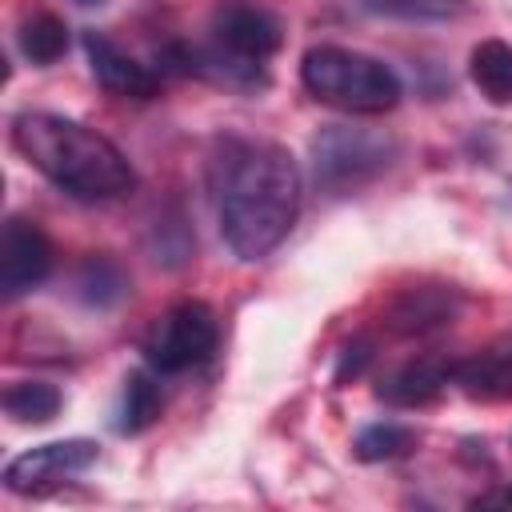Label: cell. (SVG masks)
Listing matches in <instances>:
<instances>
[{
	"mask_svg": "<svg viewBox=\"0 0 512 512\" xmlns=\"http://www.w3.org/2000/svg\"><path fill=\"white\" fill-rule=\"evenodd\" d=\"M412 448H416V432H412V428H404V424H396V420L368 424V428L356 436V444H352L356 460H364V464L400 460V456H408Z\"/></svg>",
	"mask_w": 512,
	"mask_h": 512,
	"instance_id": "cell-17",
	"label": "cell"
},
{
	"mask_svg": "<svg viewBox=\"0 0 512 512\" xmlns=\"http://www.w3.org/2000/svg\"><path fill=\"white\" fill-rule=\"evenodd\" d=\"M300 84L320 104H332V108L352 112V116L392 112L404 96L400 76L384 60L356 52V48H340V44L308 48L300 60Z\"/></svg>",
	"mask_w": 512,
	"mask_h": 512,
	"instance_id": "cell-3",
	"label": "cell"
},
{
	"mask_svg": "<svg viewBox=\"0 0 512 512\" xmlns=\"http://www.w3.org/2000/svg\"><path fill=\"white\" fill-rule=\"evenodd\" d=\"M452 384L472 400H512V336L452 360Z\"/></svg>",
	"mask_w": 512,
	"mask_h": 512,
	"instance_id": "cell-11",
	"label": "cell"
},
{
	"mask_svg": "<svg viewBox=\"0 0 512 512\" xmlns=\"http://www.w3.org/2000/svg\"><path fill=\"white\" fill-rule=\"evenodd\" d=\"M160 412H164V392H160L156 376L144 372V368L128 372V376H124V388H120V404H116L112 428H116L120 436H136V432L152 428Z\"/></svg>",
	"mask_w": 512,
	"mask_h": 512,
	"instance_id": "cell-12",
	"label": "cell"
},
{
	"mask_svg": "<svg viewBox=\"0 0 512 512\" xmlns=\"http://www.w3.org/2000/svg\"><path fill=\"white\" fill-rule=\"evenodd\" d=\"M460 312V296L456 288L444 284H420V288H404L392 308H388V328L400 336H424L436 328H448Z\"/></svg>",
	"mask_w": 512,
	"mask_h": 512,
	"instance_id": "cell-9",
	"label": "cell"
},
{
	"mask_svg": "<svg viewBox=\"0 0 512 512\" xmlns=\"http://www.w3.org/2000/svg\"><path fill=\"white\" fill-rule=\"evenodd\" d=\"M400 156V144L380 128L360 124H324L312 136V172L320 188L328 192H352L376 180L392 160Z\"/></svg>",
	"mask_w": 512,
	"mask_h": 512,
	"instance_id": "cell-4",
	"label": "cell"
},
{
	"mask_svg": "<svg viewBox=\"0 0 512 512\" xmlns=\"http://www.w3.org/2000/svg\"><path fill=\"white\" fill-rule=\"evenodd\" d=\"M220 340L216 316L204 300H180L168 312L156 316L144 340V356L156 372H188L204 360H212Z\"/></svg>",
	"mask_w": 512,
	"mask_h": 512,
	"instance_id": "cell-5",
	"label": "cell"
},
{
	"mask_svg": "<svg viewBox=\"0 0 512 512\" xmlns=\"http://www.w3.org/2000/svg\"><path fill=\"white\" fill-rule=\"evenodd\" d=\"M76 4H104V0H76Z\"/></svg>",
	"mask_w": 512,
	"mask_h": 512,
	"instance_id": "cell-20",
	"label": "cell"
},
{
	"mask_svg": "<svg viewBox=\"0 0 512 512\" xmlns=\"http://www.w3.org/2000/svg\"><path fill=\"white\" fill-rule=\"evenodd\" d=\"M16 44H20L24 60H32L36 68L56 64L68 52V24L56 12H28L16 28Z\"/></svg>",
	"mask_w": 512,
	"mask_h": 512,
	"instance_id": "cell-14",
	"label": "cell"
},
{
	"mask_svg": "<svg viewBox=\"0 0 512 512\" xmlns=\"http://www.w3.org/2000/svg\"><path fill=\"white\" fill-rule=\"evenodd\" d=\"M0 404H4V412H8L16 424H48V420H56L64 396H60V388L48 384V380H16V384L4 388Z\"/></svg>",
	"mask_w": 512,
	"mask_h": 512,
	"instance_id": "cell-15",
	"label": "cell"
},
{
	"mask_svg": "<svg viewBox=\"0 0 512 512\" xmlns=\"http://www.w3.org/2000/svg\"><path fill=\"white\" fill-rule=\"evenodd\" d=\"M52 272V240L28 216H8L0 232V288L4 300H16L40 288Z\"/></svg>",
	"mask_w": 512,
	"mask_h": 512,
	"instance_id": "cell-7",
	"label": "cell"
},
{
	"mask_svg": "<svg viewBox=\"0 0 512 512\" xmlns=\"http://www.w3.org/2000/svg\"><path fill=\"white\" fill-rule=\"evenodd\" d=\"M12 144L36 172H44L60 192L76 200L104 204L136 188L128 156L80 120L56 112H20L12 120Z\"/></svg>",
	"mask_w": 512,
	"mask_h": 512,
	"instance_id": "cell-2",
	"label": "cell"
},
{
	"mask_svg": "<svg viewBox=\"0 0 512 512\" xmlns=\"http://www.w3.org/2000/svg\"><path fill=\"white\" fill-rule=\"evenodd\" d=\"M372 360V344L368 340H352L344 352H340V368H336V384H344L348 376L356 380L360 372H364V364Z\"/></svg>",
	"mask_w": 512,
	"mask_h": 512,
	"instance_id": "cell-19",
	"label": "cell"
},
{
	"mask_svg": "<svg viewBox=\"0 0 512 512\" xmlns=\"http://www.w3.org/2000/svg\"><path fill=\"white\" fill-rule=\"evenodd\" d=\"M356 4L396 20H460L472 12L468 0H356Z\"/></svg>",
	"mask_w": 512,
	"mask_h": 512,
	"instance_id": "cell-18",
	"label": "cell"
},
{
	"mask_svg": "<svg viewBox=\"0 0 512 512\" xmlns=\"http://www.w3.org/2000/svg\"><path fill=\"white\" fill-rule=\"evenodd\" d=\"M84 56H88V64H92V76H96L108 92H116V96L152 100V96L160 92V76H156L148 64L132 60V56H128L120 44H112L104 32H84Z\"/></svg>",
	"mask_w": 512,
	"mask_h": 512,
	"instance_id": "cell-8",
	"label": "cell"
},
{
	"mask_svg": "<svg viewBox=\"0 0 512 512\" xmlns=\"http://www.w3.org/2000/svg\"><path fill=\"white\" fill-rule=\"evenodd\" d=\"M76 292H80L84 304L108 308L128 292V276L112 256H88L76 272Z\"/></svg>",
	"mask_w": 512,
	"mask_h": 512,
	"instance_id": "cell-16",
	"label": "cell"
},
{
	"mask_svg": "<svg viewBox=\"0 0 512 512\" xmlns=\"http://www.w3.org/2000/svg\"><path fill=\"white\" fill-rule=\"evenodd\" d=\"M468 76L492 104H512V44L508 40H480L468 56Z\"/></svg>",
	"mask_w": 512,
	"mask_h": 512,
	"instance_id": "cell-13",
	"label": "cell"
},
{
	"mask_svg": "<svg viewBox=\"0 0 512 512\" xmlns=\"http://www.w3.org/2000/svg\"><path fill=\"white\" fill-rule=\"evenodd\" d=\"M100 456L96 440L72 436V440H52V444H36L28 452H20L8 468H4V488L16 496H32V492H48L80 472H88Z\"/></svg>",
	"mask_w": 512,
	"mask_h": 512,
	"instance_id": "cell-6",
	"label": "cell"
},
{
	"mask_svg": "<svg viewBox=\"0 0 512 512\" xmlns=\"http://www.w3.org/2000/svg\"><path fill=\"white\" fill-rule=\"evenodd\" d=\"M508 504H512V492H508Z\"/></svg>",
	"mask_w": 512,
	"mask_h": 512,
	"instance_id": "cell-21",
	"label": "cell"
},
{
	"mask_svg": "<svg viewBox=\"0 0 512 512\" xmlns=\"http://www.w3.org/2000/svg\"><path fill=\"white\" fill-rule=\"evenodd\" d=\"M220 236L240 260L268 256L300 212V168L272 140H224L212 160Z\"/></svg>",
	"mask_w": 512,
	"mask_h": 512,
	"instance_id": "cell-1",
	"label": "cell"
},
{
	"mask_svg": "<svg viewBox=\"0 0 512 512\" xmlns=\"http://www.w3.org/2000/svg\"><path fill=\"white\" fill-rule=\"evenodd\" d=\"M448 384H452V360L440 352H424V356H412L408 364H400L396 372H388L376 392H380V400H388L396 408H424Z\"/></svg>",
	"mask_w": 512,
	"mask_h": 512,
	"instance_id": "cell-10",
	"label": "cell"
}]
</instances>
